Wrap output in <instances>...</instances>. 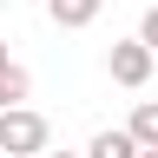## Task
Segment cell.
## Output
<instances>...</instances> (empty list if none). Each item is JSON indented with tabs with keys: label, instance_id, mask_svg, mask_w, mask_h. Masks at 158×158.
Returning a JSON list of instances; mask_svg holds the SVG:
<instances>
[{
	"label": "cell",
	"instance_id": "obj_1",
	"mask_svg": "<svg viewBox=\"0 0 158 158\" xmlns=\"http://www.w3.org/2000/svg\"><path fill=\"white\" fill-rule=\"evenodd\" d=\"M46 145H53L46 112H33V106H0V152H7V158H46Z\"/></svg>",
	"mask_w": 158,
	"mask_h": 158
},
{
	"label": "cell",
	"instance_id": "obj_2",
	"mask_svg": "<svg viewBox=\"0 0 158 158\" xmlns=\"http://www.w3.org/2000/svg\"><path fill=\"white\" fill-rule=\"evenodd\" d=\"M152 66H158V53L145 46V33H132V40H112L106 46V73H112V86H125V92H138L152 79Z\"/></svg>",
	"mask_w": 158,
	"mask_h": 158
},
{
	"label": "cell",
	"instance_id": "obj_3",
	"mask_svg": "<svg viewBox=\"0 0 158 158\" xmlns=\"http://www.w3.org/2000/svg\"><path fill=\"white\" fill-rule=\"evenodd\" d=\"M99 7H106V0H46V20L59 33H86L92 20H99Z\"/></svg>",
	"mask_w": 158,
	"mask_h": 158
},
{
	"label": "cell",
	"instance_id": "obj_4",
	"mask_svg": "<svg viewBox=\"0 0 158 158\" xmlns=\"http://www.w3.org/2000/svg\"><path fill=\"white\" fill-rule=\"evenodd\" d=\"M145 145H138V132L132 125H106V132H92V145H86V158H138Z\"/></svg>",
	"mask_w": 158,
	"mask_h": 158
},
{
	"label": "cell",
	"instance_id": "obj_5",
	"mask_svg": "<svg viewBox=\"0 0 158 158\" xmlns=\"http://www.w3.org/2000/svg\"><path fill=\"white\" fill-rule=\"evenodd\" d=\"M27 92H33V73L20 59H0V106H27Z\"/></svg>",
	"mask_w": 158,
	"mask_h": 158
},
{
	"label": "cell",
	"instance_id": "obj_6",
	"mask_svg": "<svg viewBox=\"0 0 158 158\" xmlns=\"http://www.w3.org/2000/svg\"><path fill=\"white\" fill-rule=\"evenodd\" d=\"M125 125L138 132V145H158V99H138V106H132V118H125Z\"/></svg>",
	"mask_w": 158,
	"mask_h": 158
},
{
	"label": "cell",
	"instance_id": "obj_7",
	"mask_svg": "<svg viewBox=\"0 0 158 158\" xmlns=\"http://www.w3.org/2000/svg\"><path fill=\"white\" fill-rule=\"evenodd\" d=\"M138 33H145V46L158 53V7H145V20H138Z\"/></svg>",
	"mask_w": 158,
	"mask_h": 158
},
{
	"label": "cell",
	"instance_id": "obj_8",
	"mask_svg": "<svg viewBox=\"0 0 158 158\" xmlns=\"http://www.w3.org/2000/svg\"><path fill=\"white\" fill-rule=\"evenodd\" d=\"M46 158H86V152H46Z\"/></svg>",
	"mask_w": 158,
	"mask_h": 158
},
{
	"label": "cell",
	"instance_id": "obj_9",
	"mask_svg": "<svg viewBox=\"0 0 158 158\" xmlns=\"http://www.w3.org/2000/svg\"><path fill=\"white\" fill-rule=\"evenodd\" d=\"M138 158H158V145H145V152H138Z\"/></svg>",
	"mask_w": 158,
	"mask_h": 158
},
{
	"label": "cell",
	"instance_id": "obj_10",
	"mask_svg": "<svg viewBox=\"0 0 158 158\" xmlns=\"http://www.w3.org/2000/svg\"><path fill=\"white\" fill-rule=\"evenodd\" d=\"M0 59H7V40H0Z\"/></svg>",
	"mask_w": 158,
	"mask_h": 158
}]
</instances>
